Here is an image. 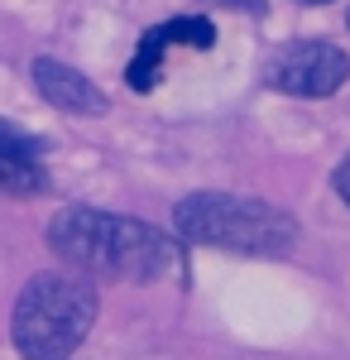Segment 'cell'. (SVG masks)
<instances>
[{
  "mask_svg": "<svg viewBox=\"0 0 350 360\" xmlns=\"http://www.w3.org/2000/svg\"><path fill=\"white\" fill-rule=\"evenodd\" d=\"M178 236L159 226L125 217V212H101V207H63L48 221V250L63 259V269H77L86 278H110V283H159V278H183Z\"/></svg>",
  "mask_w": 350,
  "mask_h": 360,
  "instance_id": "obj_1",
  "label": "cell"
},
{
  "mask_svg": "<svg viewBox=\"0 0 350 360\" xmlns=\"http://www.w3.org/2000/svg\"><path fill=\"white\" fill-rule=\"evenodd\" d=\"M173 236L188 245L207 250H231L249 259H283L297 245V221L273 207L264 197H240V193H188L173 207Z\"/></svg>",
  "mask_w": 350,
  "mask_h": 360,
  "instance_id": "obj_2",
  "label": "cell"
},
{
  "mask_svg": "<svg viewBox=\"0 0 350 360\" xmlns=\"http://www.w3.org/2000/svg\"><path fill=\"white\" fill-rule=\"evenodd\" d=\"M96 307H101L96 278L77 269L34 274L10 312V341L20 360H72V351L96 322Z\"/></svg>",
  "mask_w": 350,
  "mask_h": 360,
  "instance_id": "obj_3",
  "label": "cell"
},
{
  "mask_svg": "<svg viewBox=\"0 0 350 360\" xmlns=\"http://www.w3.org/2000/svg\"><path fill=\"white\" fill-rule=\"evenodd\" d=\"M259 77H264L269 91L322 101V96H336L350 82V58L331 39H288L264 58Z\"/></svg>",
  "mask_w": 350,
  "mask_h": 360,
  "instance_id": "obj_4",
  "label": "cell"
},
{
  "mask_svg": "<svg viewBox=\"0 0 350 360\" xmlns=\"http://www.w3.org/2000/svg\"><path fill=\"white\" fill-rule=\"evenodd\" d=\"M216 44V25L207 15H173V20H163V25L144 29L139 34V49L130 58V68H125V77H130V91H154L163 82V63L173 49H197V53H207Z\"/></svg>",
  "mask_w": 350,
  "mask_h": 360,
  "instance_id": "obj_5",
  "label": "cell"
},
{
  "mask_svg": "<svg viewBox=\"0 0 350 360\" xmlns=\"http://www.w3.org/2000/svg\"><path fill=\"white\" fill-rule=\"evenodd\" d=\"M29 77H34V91L48 106H58V111H67V115H101L110 106V96L86 72L58 63V58H34L29 63Z\"/></svg>",
  "mask_w": 350,
  "mask_h": 360,
  "instance_id": "obj_6",
  "label": "cell"
},
{
  "mask_svg": "<svg viewBox=\"0 0 350 360\" xmlns=\"http://www.w3.org/2000/svg\"><path fill=\"white\" fill-rule=\"evenodd\" d=\"M48 193V168L39 154L0 144V197H44Z\"/></svg>",
  "mask_w": 350,
  "mask_h": 360,
  "instance_id": "obj_7",
  "label": "cell"
},
{
  "mask_svg": "<svg viewBox=\"0 0 350 360\" xmlns=\"http://www.w3.org/2000/svg\"><path fill=\"white\" fill-rule=\"evenodd\" d=\"M0 144H10V149H25V154H39L44 159V139L25 135L20 125H10V120H0Z\"/></svg>",
  "mask_w": 350,
  "mask_h": 360,
  "instance_id": "obj_8",
  "label": "cell"
},
{
  "mask_svg": "<svg viewBox=\"0 0 350 360\" xmlns=\"http://www.w3.org/2000/svg\"><path fill=\"white\" fill-rule=\"evenodd\" d=\"M331 183H336V193H341V202L350 207V154L336 164V173H331Z\"/></svg>",
  "mask_w": 350,
  "mask_h": 360,
  "instance_id": "obj_9",
  "label": "cell"
},
{
  "mask_svg": "<svg viewBox=\"0 0 350 360\" xmlns=\"http://www.w3.org/2000/svg\"><path fill=\"white\" fill-rule=\"evenodd\" d=\"M216 5H231V10H245V15H264L269 0H216Z\"/></svg>",
  "mask_w": 350,
  "mask_h": 360,
  "instance_id": "obj_10",
  "label": "cell"
},
{
  "mask_svg": "<svg viewBox=\"0 0 350 360\" xmlns=\"http://www.w3.org/2000/svg\"><path fill=\"white\" fill-rule=\"evenodd\" d=\"M297 5H331V0H297Z\"/></svg>",
  "mask_w": 350,
  "mask_h": 360,
  "instance_id": "obj_11",
  "label": "cell"
},
{
  "mask_svg": "<svg viewBox=\"0 0 350 360\" xmlns=\"http://www.w3.org/2000/svg\"><path fill=\"white\" fill-rule=\"evenodd\" d=\"M346 25H350V15H346Z\"/></svg>",
  "mask_w": 350,
  "mask_h": 360,
  "instance_id": "obj_12",
  "label": "cell"
}]
</instances>
